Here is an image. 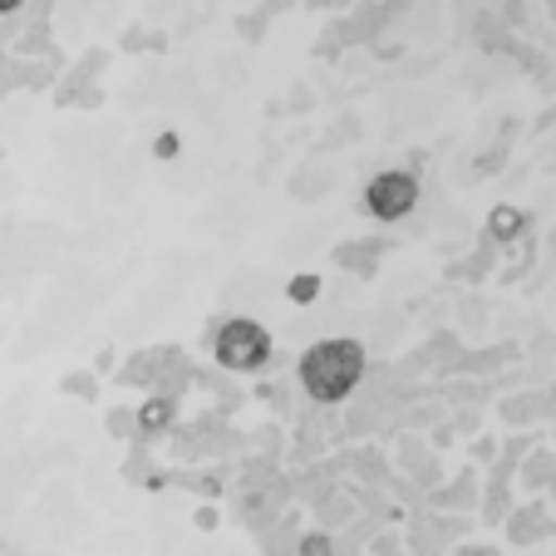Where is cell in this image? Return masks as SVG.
Returning a JSON list of instances; mask_svg holds the SVG:
<instances>
[{"label": "cell", "instance_id": "277c9868", "mask_svg": "<svg viewBox=\"0 0 556 556\" xmlns=\"http://www.w3.org/2000/svg\"><path fill=\"white\" fill-rule=\"evenodd\" d=\"M315 291H320V286H315V276H301V281L291 286V295H295V301H311Z\"/></svg>", "mask_w": 556, "mask_h": 556}, {"label": "cell", "instance_id": "6da1fadb", "mask_svg": "<svg viewBox=\"0 0 556 556\" xmlns=\"http://www.w3.org/2000/svg\"><path fill=\"white\" fill-rule=\"evenodd\" d=\"M359 369H365V355H359L355 340H320L301 359V379L315 400H345L350 389H355Z\"/></svg>", "mask_w": 556, "mask_h": 556}, {"label": "cell", "instance_id": "5b68a950", "mask_svg": "<svg viewBox=\"0 0 556 556\" xmlns=\"http://www.w3.org/2000/svg\"><path fill=\"white\" fill-rule=\"evenodd\" d=\"M15 5H21V0H0V11H15Z\"/></svg>", "mask_w": 556, "mask_h": 556}, {"label": "cell", "instance_id": "3957f363", "mask_svg": "<svg viewBox=\"0 0 556 556\" xmlns=\"http://www.w3.org/2000/svg\"><path fill=\"white\" fill-rule=\"evenodd\" d=\"M365 202H369V212H375V217L394 222V217H404V212L419 202V188H414L409 173H379V178L369 182Z\"/></svg>", "mask_w": 556, "mask_h": 556}, {"label": "cell", "instance_id": "7a4b0ae2", "mask_svg": "<svg viewBox=\"0 0 556 556\" xmlns=\"http://www.w3.org/2000/svg\"><path fill=\"white\" fill-rule=\"evenodd\" d=\"M266 355H271V336L256 320H231L217 336V359L227 369H256Z\"/></svg>", "mask_w": 556, "mask_h": 556}]
</instances>
